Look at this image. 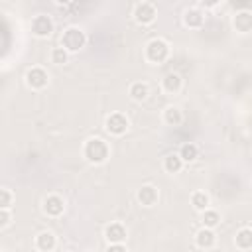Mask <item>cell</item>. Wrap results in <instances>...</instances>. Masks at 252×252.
Instances as JSON below:
<instances>
[{
    "label": "cell",
    "instance_id": "obj_16",
    "mask_svg": "<svg viewBox=\"0 0 252 252\" xmlns=\"http://www.w3.org/2000/svg\"><path fill=\"white\" fill-rule=\"evenodd\" d=\"M128 94L134 102H144L148 96H150V85L144 83V81H134L130 87H128Z\"/></svg>",
    "mask_w": 252,
    "mask_h": 252
},
{
    "label": "cell",
    "instance_id": "obj_12",
    "mask_svg": "<svg viewBox=\"0 0 252 252\" xmlns=\"http://www.w3.org/2000/svg\"><path fill=\"white\" fill-rule=\"evenodd\" d=\"M159 199V191L158 187L154 185H142L138 191H136V201L142 205V207H154Z\"/></svg>",
    "mask_w": 252,
    "mask_h": 252
},
{
    "label": "cell",
    "instance_id": "obj_4",
    "mask_svg": "<svg viewBox=\"0 0 252 252\" xmlns=\"http://www.w3.org/2000/svg\"><path fill=\"white\" fill-rule=\"evenodd\" d=\"M132 16H134V22L140 24V26H150L156 22L158 18V6L154 2H148V0H142L134 6L132 10Z\"/></svg>",
    "mask_w": 252,
    "mask_h": 252
},
{
    "label": "cell",
    "instance_id": "obj_22",
    "mask_svg": "<svg viewBox=\"0 0 252 252\" xmlns=\"http://www.w3.org/2000/svg\"><path fill=\"white\" fill-rule=\"evenodd\" d=\"M201 222L205 228H217L220 224V213L215 211V209H207L205 213H201Z\"/></svg>",
    "mask_w": 252,
    "mask_h": 252
},
{
    "label": "cell",
    "instance_id": "obj_17",
    "mask_svg": "<svg viewBox=\"0 0 252 252\" xmlns=\"http://www.w3.org/2000/svg\"><path fill=\"white\" fill-rule=\"evenodd\" d=\"M234 244L238 250H250L252 248V228L250 226L238 228L234 234Z\"/></svg>",
    "mask_w": 252,
    "mask_h": 252
},
{
    "label": "cell",
    "instance_id": "obj_13",
    "mask_svg": "<svg viewBox=\"0 0 252 252\" xmlns=\"http://www.w3.org/2000/svg\"><path fill=\"white\" fill-rule=\"evenodd\" d=\"M195 244H197V248H201V250H211V248H215V244H217V234H215V230L201 226V228L195 232Z\"/></svg>",
    "mask_w": 252,
    "mask_h": 252
},
{
    "label": "cell",
    "instance_id": "obj_9",
    "mask_svg": "<svg viewBox=\"0 0 252 252\" xmlns=\"http://www.w3.org/2000/svg\"><path fill=\"white\" fill-rule=\"evenodd\" d=\"M104 238L108 244H124V240L128 238V230L122 222L114 220V222L104 226Z\"/></svg>",
    "mask_w": 252,
    "mask_h": 252
},
{
    "label": "cell",
    "instance_id": "obj_6",
    "mask_svg": "<svg viewBox=\"0 0 252 252\" xmlns=\"http://www.w3.org/2000/svg\"><path fill=\"white\" fill-rule=\"evenodd\" d=\"M53 28H55V24H53L51 16H47V14H37V16H33V20H32V24H30L32 33H33L35 37H39V39L49 37V35L53 33Z\"/></svg>",
    "mask_w": 252,
    "mask_h": 252
},
{
    "label": "cell",
    "instance_id": "obj_8",
    "mask_svg": "<svg viewBox=\"0 0 252 252\" xmlns=\"http://www.w3.org/2000/svg\"><path fill=\"white\" fill-rule=\"evenodd\" d=\"M205 18L207 16L199 6H191V8L183 10V16H181L183 26L189 28V30H201L205 26Z\"/></svg>",
    "mask_w": 252,
    "mask_h": 252
},
{
    "label": "cell",
    "instance_id": "obj_10",
    "mask_svg": "<svg viewBox=\"0 0 252 252\" xmlns=\"http://www.w3.org/2000/svg\"><path fill=\"white\" fill-rule=\"evenodd\" d=\"M41 209H43V213H45L47 217L57 219V217H61V215H63V211H65V201H63V197H59V195L51 193V195H47V197L43 199Z\"/></svg>",
    "mask_w": 252,
    "mask_h": 252
},
{
    "label": "cell",
    "instance_id": "obj_2",
    "mask_svg": "<svg viewBox=\"0 0 252 252\" xmlns=\"http://www.w3.org/2000/svg\"><path fill=\"white\" fill-rule=\"evenodd\" d=\"M87 45V33L79 26H69L61 33V47L67 53H77Z\"/></svg>",
    "mask_w": 252,
    "mask_h": 252
},
{
    "label": "cell",
    "instance_id": "obj_19",
    "mask_svg": "<svg viewBox=\"0 0 252 252\" xmlns=\"http://www.w3.org/2000/svg\"><path fill=\"white\" fill-rule=\"evenodd\" d=\"M179 158L183 159V163H191V161H195L197 158H199V148H197V144L195 142H185L181 148H179Z\"/></svg>",
    "mask_w": 252,
    "mask_h": 252
},
{
    "label": "cell",
    "instance_id": "obj_26",
    "mask_svg": "<svg viewBox=\"0 0 252 252\" xmlns=\"http://www.w3.org/2000/svg\"><path fill=\"white\" fill-rule=\"evenodd\" d=\"M106 252H128V250H126L124 244H108Z\"/></svg>",
    "mask_w": 252,
    "mask_h": 252
},
{
    "label": "cell",
    "instance_id": "obj_3",
    "mask_svg": "<svg viewBox=\"0 0 252 252\" xmlns=\"http://www.w3.org/2000/svg\"><path fill=\"white\" fill-rule=\"evenodd\" d=\"M169 43L163 39V37H154L146 43V49H144V57L148 63L152 65H159L163 63L167 57H169Z\"/></svg>",
    "mask_w": 252,
    "mask_h": 252
},
{
    "label": "cell",
    "instance_id": "obj_24",
    "mask_svg": "<svg viewBox=\"0 0 252 252\" xmlns=\"http://www.w3.org/2000/svg\"><path fill=\"white\" fill-rule=\"evenodd\" d=\"M14 193H12V189H8V187H2L0 189V209H10L12 205H14Z\"/></svg>",
    "mask_w": 252,
    "mask_h": 252
},
{
    "label": "cell",
    "instance_id": "obj_21",
    "mask_svg": "<svg viewBox=\"0 0 252 252\" xmlns=\"http://www.w3.org/2000/svg\"><path fill=\"white\" fill-rule=\"evenodd\" d=\"M163 122L167 126H179L183 122V112L179 106H167L163 110Z\"/></svg>",
    "mask_w": 252,
    "mask_h": 252
},
{
    "label": "cell",
    "instance_id": "obj_23",
    "mask_svg": "<svg viewBox=\"0 0 252 252\" xmlns=\"http://www.w3.org/2000/svg\"><path fill=\"white\" fill-rule=\"evenodd\" d=\"M49 59H51V63H55V65H65V63L69 61V53L59 45V47H53V49H51Z\"/></svg>",
    "mask_w": 252,
    "mask_h": 252
},
{
    "label": "cell",
    "instance_id": "obj_5",
    "mask_svg": "<svg viewBox=\"0 0 252 252\" xmlns=\"http://www.w3.org/2000/svg\"><path fill=\"white\" fill-rule=\"evenodd\" d=\"M128 128H130V120L124 112H110L104 120V130L110 136H116V138L124 136L128 132Z\"/></svg>",
    "mask_w": 252,
    "mask_h": 252
},
{
    "label": "cell",
    "instance_id": "obj_15",
    "mask_svg": "<svg viewBox=\"0 0 252 252\" xmlns=\"http://www.w3.org/2000/svg\"><path fill=\"white\" fill-rule=\"evenodd\" d=\"M55 246H57V236L51 230L37 232V236H35V248L39 252H51V250H55Z\"/></svg>",
    "mask_w": 252,
    "mask_h": 252
},
{
    "label": "cell",
    "instance_id": "obj_25",
    "mask_svg": "<svg viewBox=\"0 0 252 252\" xmlns=\"http://www.w3.org/2000/svg\"><path fill=\"white\" fill-rule=\"evenodd\" d=\"M12 224V213L10 209H0V228H8Z\"/></svg>",
    "mask_w": 252,
    "mask_h": 252
},
{
    "label": "cell",
    "instance_id": "obj_20",
    "mask_svg": "<svg viewBox=\"0 0 252 252\" xmlns=\"http://www.w3.org/2000/svg\"><path fill=\"white\" fill-rule=\"evenodd\" d=\"M183 159L179 158V154H167L165 158H163V169L167 171V173H179L181 169H183Z\"/></svg>",
    "mask_w": 252,
    "mask_h": 252
},
{
    "label": "cell",
    "instance_id": "obj_7",
    "mask_svg": "<svg viewBox=\"0 0 252 252\" xmlns=\"http://www.w3.org/2000/svg\"><path fill=\"white\" fill-rule=\"evenodd\" d=\"M26 85H28V89H32V91H43L47 85H49V75H47V71L43 69V67H30L28 71H26Z\"/></svg>",
    "mask_w": 252,
    "mask_h": 252
},
{
    "label": "cell",
    "instance_id": "obj_11",
    "mask_svg": "<svg viewBox=\"0 0 252 252\" xmlns=\"http://www.w3.org/2000/svg\"><path fill=\"white\" fill-rule=\"evenodd\" d=\"M230 24H232V30H234L236 33H242V35L250 33V32H252V12H250V10H240V12H236V14L232 16Z\"/></svg>",
    "mask_w": 252,
    "mask_h": 252
},
{
    "label": "cell",
    "instance_id": "obj_18",
    "mask_svg": "<svg viewBox=\"0 0 252 252\" xmlns=\"http://www.w3.org/2000/svg\"><path fill=\"white\" fill-rule=\"evenodd\" d=\"M191 205L195 211L205 213L207 209H211V197L205 191H193L191 193Z\"/></svg>",
    "mask_w": 252,
    "mask_h": 252
},
{
    "label": "cell",
    "instance_id": "obj_14",
    "mask_svg": "<svg viewBox=\"0 0 252 252\" xmlns=\"http://www.w3.org/2000/svg\"><path fill=\"white\" fill-rule=\"evenodd\" d=\"M161 89H163V93H167V94H177V93L183 89V79H181V75L175 73V71H169V73L161 79Z\"/></svg>",
    "mask_w": 252,
    "mask_h": 252
},
{
    "label": "cell",
    "instance_id": "obj_27",
    "mask_svg": "<svg viewBox=\"0 0 252 252\" xmlns=\"http://www.w3.org/2000/svg\"><path fill=\"white\" fill-rule=\"evenodd\" d=\"M87 252H96V250H87Z\"/></svg>",
    "mask_w": 252,
    "mask_h": 252
},
{
    "label": "cell",
    "instance_id": "obj_1",
    "mask_svg": "<svg viewBox=\"0 0 252 252\" xmlns=\"http://www.w3.org/2000/svg\"><path fill=\"white\" fill-rule=\"evenodd\" d=\"M83 158L93 165H102L110 158V146L106 140L93 136L83 144Z\"/></svg>",
    "mask_w": 252,
    "mask_h": 252
}]
</instances>
